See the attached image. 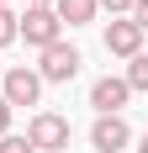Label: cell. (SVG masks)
<instances>
[{"mask_svg":"<svg viewBox=\"0 0 148 153\" xmlns=\"http://www.w3.org/2000/svg\"><path fill=\"white\" fill-rule=\"evenodd\" d=\"M127 90H148V53H138V58H127Z\"/></svg>","mask_w":148,"mask_h":153,"instance_id":"cell-9","label":"cell"},{"mask_svg":"<svg viewBox=\"0 0 148 153\" xmlns=\"http://www.w3.org/2000/svg\"><path fill=\"white\" fill-rule=\"evenodd\" d=\"M5 132H11V106L0 100V137H5Z\"/></svg>","mask_w":148,"mask_h":153,"instance_id":"cell-14","label":"cell"},{"mask_svg":"<svg viewBox=\"0 0 148 153\" xmlns=\"http://www.w3.org/2000/svg\"><path fill=\"white\" fill-rule=\"evenodd\" d=\"M37 95H43V79H37V69H21V63H16L11 74H5V90H0V100H5V106H37Z\"/></svg>","mask_w":148,"mask_h":153,"instance_id":"cell-4","label":"cell"},{"mask_svg":"<svg viewBox=\"0 0 148 153\" xmlns=\"http://www.w3.org/2000/svg\"><path fill=\"white\" fill-rule=\"evenodd\" d=\"M27 143L37 153H64L69 148V122H64L58 111H37V116L27 122Z\"/></svg>","mask_w":148,"mask_h":153,"instance_id":"cell-2","label":"cell"},{"mask_svg":"<svg viewBox=\"0 0 148 153\" xmlns=\"http://www.w3.org/2000/svg\"><path fill=\"white\" fill-rule=\"evenodd\" d=\"M5 42H16V16L0 5V48H5Z\"/></svg>","mask_w":148,"mask_h":153,"instance_id":"cell-11","label":"cell"},{"mask_svg":"<svg viewBox=\"0 0 148 153\" xmlns=\"http://www.w3.org/2000/svg\"><path fill=\"white\" fill-rule=\"evenodd\" d=\"M79 63H85V58H79V48H69V42L58 37L53 48H43V63H37V79H53V85H69V79L79 74Z\"/></svg>","mask_w":148,"mask_h":153,"instance_id":"cell-3","label":"cell"},{"mask_svg":"<svg viewBox=\"0 0 148 153\" xmlns=\"http://www.w3.org/2000/svg\"><path fill=\"white\" fill-rule=\"evenodd\" d=\"M127 143H132V127L122 116H95V127H90V148L95 153H122Z\"/></svg>","mask_w":148,"mask_h":153,"instance_id":"cell-6","label":"cell"},{"mask_svg":"<svg viewBox=\"0 0 148 153\" xmlns=\"http://www.w3.org/2000/svg\"><path fill=\"white\" fill-rule=\"evenodd\" d=\"M138 153H148V137H143V143H138Z\"/></svg>","mask_w":148,"mask_h":153,"instance_id":"cell-16","label":"cell"},{"mask_svg":"<svg viewBox=\"0 0 148 153\" xmlns=\"http://www.w3.org/2000/svg\"><path fill=\"white\" fill-rule=\"evenodd\" d=\"M127 79H117V74H101L95 85H90V106L101 111V116H122V106H127Z\"/></svg>","mask_w":148,"mask_h":153,"instance_id":"cell-5","label":"cell"},{"mask_svg":"<svg viewBox=\"0 0 148 153\" xmlns=\"http://www.w3.org/2000/svg\"><path fill=\"white\" fill-rule=\"evenodd\" d=\"M95 5H101V11H111V16H127V11H132V0H95Z\"/></svg>","mask_w":148,"mask_h":153,"instance_id":"cell-12","label":"cell"},{"mask_svg":"<svg viewBox=\"0 0 148 153\" xmlns=\"http://www.w3.org/2000/svg\"><path fill=\"white\" fill-rule=\"evenodd\" d=\"M0 153H37V148H32L27 137H16V132H5V137H0Z\"/></svg>","mask_w":148,"mask_h":153,"instance_id":"cell-10","label":"cell"},{"mask_svg":"<svg viewBox=\"0 0 148 153\" xmlns=\"http://www.w3.org/2000/svg\"><path fill=\"white\" fill-rule=\"evenodd\" d=\"M106 53L138 58V53H143V27H138V21H111V27H106Z\"/></svg>","mask_w":148,"mask_h":153,"instance_id":"cell-7","label":"cell"},{"mask_svg":"<svg viewBox=\"0 0 148 153\" xmlns=\"http://www.w3.org/2000/svg\"><path fill=\"white\" fill-rule=\"evenodd\" d=\"M132 21H138V27L148 32V0H132Z\"/></svg>","mask_w":148,"mask_h":153,"instance_id":"cell-13","label":"cell"},{"mask_svg":"<svg viewBox=\"0 0 148 153\" xmlns=\"http://www.w3.org/2000/svg\"><path fill=\"white\" fill-rule=\"evenodd\" d=\"M0 5H5V0H0Z\"/></svg>","mask_w":148,"mask_h":153,"instance_id":"cell-17","label":"cell"},{"mask_svg":"<svg viewBox=\"0 0 148 153\" xmlns=\"http://www.w3.org/2000/svg\"><path fill=\"white\" fill-rule=\"evenodd\" d=\"M64 21L53 16V5H27V16H16V37H27L32 48H53Z\"/></svg>","mask_w":148,"mask_h":153,"instance_id":"cell-1","label":"cell"},{"mask_svg":"<svg viewBox=\"0 0 148 153\" xmlns=\"http://www.w3.org/2000/svg\"><path fill=\"white\" fill-rule=\"evenodd\" d=\"M27 5H53V0H27Z\"/></svg>","mask_w":148,"mask_h":153,"instance_id":"cell-15","label":"cell"},{"mask_svg":"<svg viewBox=\"0 0 148 153\" xmlns=\"http://www.w3.org/2000/svg\"><path fill=\"white\" fill-rule=\"evenodd\" d=\"M95 0H53V16L58 21H69V27H85V21H95Z\"/></svg>","mask_w":148,"mask_h":153,"instance_id":"cell-8","label":"cell"}]
</instances>
